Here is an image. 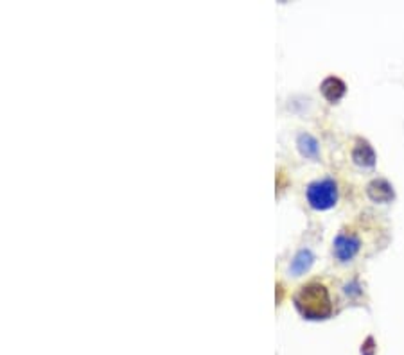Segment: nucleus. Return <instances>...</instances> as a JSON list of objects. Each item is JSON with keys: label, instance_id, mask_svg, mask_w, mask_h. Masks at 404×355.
<instances>
[{"label": "nucleus", "instance_id": "obj_1", "mask_svg": "<svg viewBox=\"0 0 404 355\" xmlns=\"http://www.w3.org/2000/svg\"><path fill=\"white\" fill-rule=\"evenodd\" d=\"M295 305L300 314L309 320H325L333 312L327 289L318 282H309L300 288L295 295Z\"/></svg>", "mask_w": 404, "mask_h": 355}, {"label": "nucleus", "instance_id": "obj_2", "mask_svg": "<svg viewBox=\"0 0 404 355\" xmlns=\"http://www.w3.org/2000/svg\"><path fill=\"white\" fill-rule=\"evenodd\" d=\"M306 197L309 207L314 208V210H329V208H333L338 200L336 182L331 180V178H324V180L313 182L311 185H307Z\"/></svg>", "mask_w": 404, "mask_h": 355}, {"label": "nucleus", "instance_id": "obj_3", "mask_svg": "<svg viewBox=\"0 0 404 355\" xmlns=\"http://www.w3.org/2000/svg\"><path fill=\"white\" fill-rule=\"evenodd\" d=\"M361 250V237L352 228H344L333 242V255L341 264H349Z\"/></svg>", "mask_w": 404, "mask_h": 355}, {"label": "nucleus", "instance_id": "obj_4", "mask_svg": "<svg viewBox=\"0 0 404 355\" xmlns=\"http://www.w3.org/2000/svg\"><path fill=\"white\" fill-rule=\"evenodd\" d=\"M366 192H368L371 200L379 201V203H386L393 197V190L386 180H374L371 185L366 187Z\"/></svg>", "mask_w": 404, "mask_h": 355}, {"label": "nucleus", "instance_id": "obj_5", "mask_svg": "<svg viewBox=\"0 0 404 355\" xmlns=\"http://www.w3.org/2000/svg\"><path fill=\"white\" fill-rule=\"evenodd\" d=\"M352 158H354V162L358 163V165L363 167H372L376 162L374 151H372V148L366 144L365 140H358V146H356L354 151H352Z\"/></svg>", "mask_w": 404, "mask_h": 355}, {"label": "nucleus", "instance_id": "obj_6", "mask_svg": "<svg viewBox=\"0 0 404 355\" xmlns=\"http://www.w3.org/2000/svg\"><path fill=\"white\" fill-rule=\"evenodd\" d=\"M321 94H324L329 101L334 102L345 94V84L341 83L338 77H327V80L321 83Z\"/></svg>", "mask_w": 404, "mask_h": 355}, {"label": "nucleus", "instance_id": "obj_7", "mask_svg": "<svg viewBox=\"0 0 404 355\" xmlns=\"http://www.w3.org/2000/svg\"><path fill=\"white\" fill-rule=\"evenodd\" d=\"M297 146H299L300 153H302L306 158H318L320 146H318V142L309 133H302V135L299 136V140H297Z\"/></svg>", "mask_w": 404, "mask_h": 355}, {"label": "nucleus", "instance_id": "obj_8", "mask_svg": "<svg viewBox=\"0 0 404 355\" xmlns=\"http://www.w3.org/2000/svg\"><path fill=\"white\" fill-rule=\"evenodd\" d=\"M311 264H313V255H311L309 250H302L300 253H297V257L293 258V261H291L289 271L295 276H300L309 269Z\"/></svg>", "mask_w": 404, "mask_h": 355}]
</instances>
